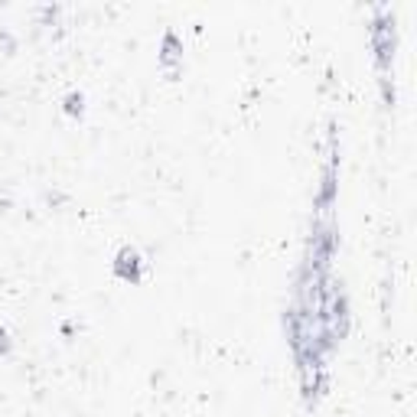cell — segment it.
Wrapping results in <instances>:
<instances>
[{"mask_svg": "<svg viewBox=\"0 0 417 417\" xmlns=\"http://www.w3.org/2000/svg\"><path fill=\"white\" fill-rule=\"evenodd\" d=\"M118 274H121L124 281H137V277H141V257H137V251L124 248L121 255H118Z\"/></svg>", "mask_w": 417, "mask_h": 417, "instance_id": "6da1fadb", "label": "cell"}]
</instances>
